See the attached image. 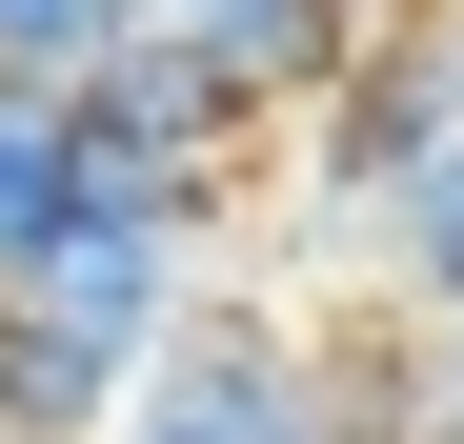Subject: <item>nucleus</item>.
Returning a JSON list of instances; mask_svg holds the SVG:
<instances>
[{"label": "nucleus", "instance_id": "2", "mask_svg": "<svg viewBox=\"0 0 464 444\" xmlns=\"http://www.w3.org/2000/svg\"><path fill=\"white\" fill-rule=\"evenodd\" d=\"M303 424H324V343H303V304H283V283H202V323L121 384L102 444H303Z\"/></svg>", "mask_w": 464, "mask_h": 444}, {"label": "nucleus", "instance_id": "6", "mask_svg": "<svg viewBox=\"0 0 464 444\" xmlns=\"http://www.w3.org/2000/svg\"><path fill=\"white\" fill-rule=\"evenodd\" d=\"M363 283H383L404 323H464V162H444L404 222H383V263H363Z\"/></svg>", "mask_w": 464, "mask_h": 444}, {"label": "nucleus", "instance_id": "4", "mask_svg": "<svg viewBox=\"0 0 464 444\" xmlns=\"http://www.w3.org/2000/svg\"><path fill=\"white\" fill-rule=\"evenodd\" d=\"M102 222V182H82V101H41V82H0V304L61 263Z\"/></svg>", "mask_w": 464, "mask_h": 444}, {"label": "nucleus", "instance_id": "7", "mask_svg": "<svg viewBox=\"0 0 464 444\" xmlns=\"http://www.w3.org/2000/svg\"><path fill=\"white\" fill-rule=\"evenodd\" d=\"M424 343H444V424H464V323H424Z\"/></svg>", "mask_w": 464, "mask_h": 444}, {"label": "nucleus", "instance_id": "1", "mask_svg": "<svg viewBox=\"0 0 464 444\" xmlns=\"http://www.w3.org/2000/svg\"><path fill=\"white\" fill-rule=\"evenodd\" d=\"M444 162H464V41H444V0H383L363 61L283 121V222L324 263H383V222H404Z\"/></svg>", "mask_w": 464, "mask_h": 444}, {"label": "nucleus", "instance_id": "3", "mask_svg": "<svg viewBox=\"0 0 464 444\" xmlns=\"http://www.w3.org/2000/svg\"><path fill=\"white\" fill-rule=\"evenodd\" d=\"M202 283H243V263H222V243H182V222H82V243H61L0 323H41V343H82V363H121V384H141V363L202 323Z\"/></svg>", "mask_w": 464, "mask_h": 444}, {"label": "nucleus", "instance_id": "8", "mask_svg": "<svg viewBox=\"0 0 464 444\" xmlns=\"http://www.w3.org/2000/svg\"><path fill=\"white\" fill-rule=\"evenodd\" d=\"M444 41H464V0H444Z\"/></svg>", "mask_w": 464, "mask_h": 444}, {"label": "nucleus", "instance_id": "5", "mask_svg": "<svg viewBox=\"0 0 464 444\" xmlns=\"http://www.w3.org/2000/svg\"><path fill=\"white\" fill-rule=\"evenodd\" d=\"M141 41H162V0H0V82H41V101H82Z\"/></svg>", "mask_w": 464, "mask_h": 444}]
</instances>
